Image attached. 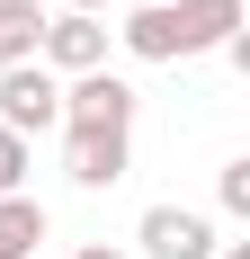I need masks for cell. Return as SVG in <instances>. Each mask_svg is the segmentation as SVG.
<instances>
[{
  "mask_svg": "<svg viewBox=\"0 0 250 259\" xmlns=\"http://www.w3.org/2000/svg\"><path fill=\"white\" fill-rule=\"evenodd\" d=\"M0 125L18 134V143L63 134V80H54L45 63H9V72H0Z\"/></svg>",
  "mask_w": 250,
  "mask_h": 259,
  "instance_id": "6da1fadb",
  "label": "cell"
},
{
  "mask_svg": "<svg viewBox=\"0 0 250 259\" xmlns=\"http://www.w3.org/2000/svg\"><path fill=\"white\" fill-rule=\"evenodd\" d=\"M36 63H45L54 80L99 72V63H107V27H99V9H45V27H36Z\"/></svg>",
  "mask_w": 250,
  "mask_h": 259,
  "instance_id": "7a4b0ae2",
  "label": "cell"
},
{
  "mask_svg": "<svg viewBox=\"0 0 250 259\" xmlns=\"http://www.w3.org/2000/svg\"><path fill=\"white\" fill-rule=\"evenodd\" d=\"M63 170H72V188H116L125 170H134V134L125 125H63Z\"/></svg>",
  "mask_w": 250,
  "mask_h": 259,
  "instance_id": "3957f363",
  "label": "cell"
},
{
  "mask_svg": "<svg viewBox=\"0 0 250 259\" xmlns=\"http://www.w3.org/2000/svg\"><path fill=\"white\" fill-rule=\"evenodd\" d=\"M134 107H143V90H134L125 72H107V63L63 80V125H125L134 134Z\"/></svg>",
  "mask_w": 250,
  "mask_h": 259,
  "instance_id": "277c9868",
  "label": "cell"
},
{
  "mask_svg": "<svg viewBox=\"0 0 250 259\" xmlns=\"http://www.w3.org/2000/svg\"><path fill=\"white\" fill-rule=\"evenodd\" d=\"M134 241H143V259H215V214L197 206H143V224H134Z\"/></svg>",
  "mask_w": 250,
  "mask_h": 259,
  "instance_id": "5b68a950",
  "label": "cell"
},
{
  "mask_svg": "<svg viewBox=\"0 0 250 259\" xmlns=\"http://www.w3.org/2000/svg\"><path fill=\"white\" fill-rule=\"evenodd\" d=\"M232 27H250V9H241V0H170V54H179V63L215 54Z\"/></svg>",
  "mask_w": 250,
  "mask_h": 259,
  "instance_id": "8992f818",
  "label": "cell"
},
{
  "mask_svg": "<svg viewBox=\"0 0 250 259\" xmlns=\"http://www.w3.org/2000/svg\"><path fill=\"white\" fill-rule=\"evenodd\" d=\"M45 233H54V214L45 197H0V259H45Z\"/></svg>",
  "mask_w": 250,
  "mask_h": 259,
  "instance_id": "52a82bcc",
  "label": "cell"
},
{
  "mask_svg": "<svg viewBox=\"0 0 250 259\" xmlns=\"http://www.w3.org/2000/svg\"><path fill=\"white\" fill-rule=\"evenodd\" d=\"M36 27H45L36 0H0V72L9 63H36Z\"/></svg>",
  "mask_w": 250,
  "mask_h": 259,
  "instance_id": "ba28073f",
  "label": "cell"
},
{
  "mask_svg": "<svg viewBox=\"0 0 250 259\" xmlns=\"http://www.w3.org/2000/svg\"><path fill=\"white\" fill-rule=\"evenodd\" d=\"M215 206H224L232 224H250V161H224V170H215Z\"/></svg>",
  "mask_w": 250,
  "mask_h": 259,
  "instance_id": "9c48e42d",
  "label": "cell"
},
{
  "mask_svg": "<svg viewBox=\"0 0 250 259\" xmlns=\"http://www.w3.org/2000/svg\"><path fill=\"white\" fill-rule=\"evenodd\" d=\"M27 170H36V143H18V134L0 125V197H18V188H27Z\"/></svg>",
  "mask_w": 250,
  "mask_h": 259,
  "instance_id": "30bf717a",
  "label": "cell"
},
{
  "mask_svg": "<svg viewBox=\"0 0 250 259\" xmlns=\"http://www.w3.org/2000/svg\"><path fill=\"white\" fill-rule=\"evenodd\" d=\"M72 259H134V250H107V241H80Z\"/></svg>",
  "mask_w": 250,
  "mask_h": 259,
  "instance_id": "8fae6325",
  "label": "cell"
},
{
  "mask_svg": "<svg viewBox=\"0 0 250 259\" xmlns=\"http://www.w3.org/2000/svg\"><path fill=\"white\" fill-rule=\"evenodd\" d=\"M215 259H250V241H215Z\"/></svg>",
  "mask_w": 250,
  "mask_h": 259,
  "instance_id": "7c38bea8",
  "label": "cell"
},
{
  "mask_svg": "<svg viewBox=\"0 0 250 259\" xmlns=\"http://www.w3.org/2000/svg\"><path fill=\"white\" fill-rule=\"evenodd\" d=\"M99 9H143V0H99Z\"/></svg>",
  "mask_w": 250,
  "mask_h": 259,
  "instance_id": "4fadbf2b",
  "label": "cell"
},
{
  "mask_svg": "<svg viewBox=\"0 0 250 259\" xmlns=\"http://www.w3.org/2000/svg\"><path fill=\"white\" fill-rule=\"evenodd\" d=\"M63 9H99V0H63Z\"/></svg>",
  "mask_w": 250,
  "mask_h": 259,
  "instance_id": "5bb4252c",
  "label": "cell"
}]
</instances>
